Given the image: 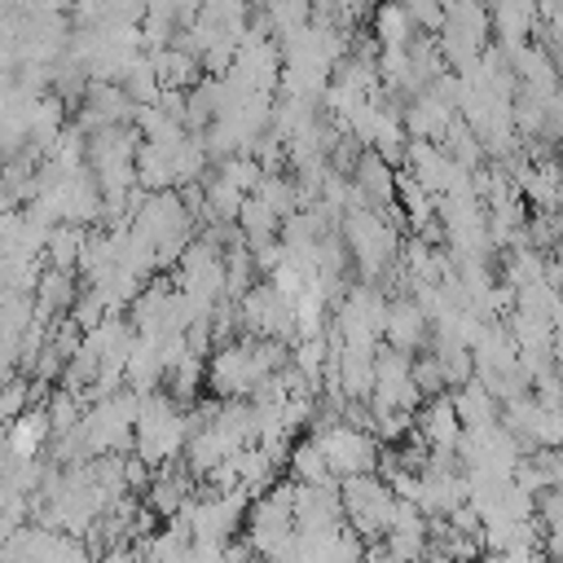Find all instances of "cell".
<instances>
[{
	"label": "cell",
	"mask_w": 563,
	"mask_h": 563,
	"mask_svg": "<svg viewBox=\"0 0 563 563\" xmlns=\"http://www.w3.org/2000/svg\"><path fill=\"white\" fill-rule=\"evenodd\" d=\"M374 26H378V40H383L387 48H409L413 22H409V13H405V9L396 4V0L378 4V13H374Z\"/></svg>",
	"instance_id": "obj_1"
},
{
	"label": "cell",
	"mask_w": 563,
	"mask_h": 563,
	"mask_svg": "<svg viewBox=\"0 0 563 563\" xmlns=\"http://www.w3.org/2000/svg\"><path fill=\"white\" fill-rule=\"evenodd\" d=\"M405 13H409V22L418 26H440L444 22V9H449V0H396Z\"/></svg>",
	"instance_id": "obj_2"
}]
</instances>
